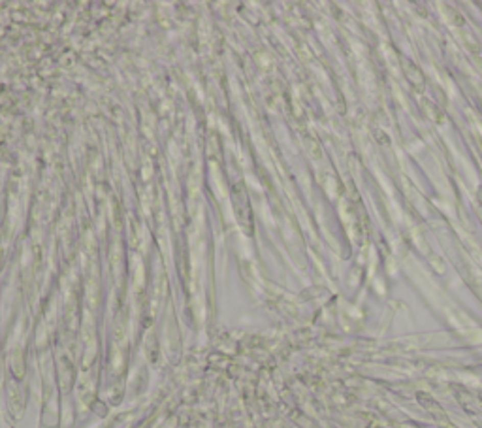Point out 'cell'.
<instances>
[{"mask_svg": "<svg viewBox=\"0 0 482 428\" xmlns=\"http://www.w3.org/2000/svg\"><path fill=\"white\" fill-rule=\"evenodd\" d=\"M478 200H480V204H482V187L478 189Z\"/></svg>", "mask_w": 482, "mask_h": 428, "instance_id": "7a4b0ae2", "label": "cell"}, {"mask_svg": "<svg viewBox=\"0 0 482 428\" xmlns=\"http://www.w3.org/2000/svg\"><path fill=\"white\" fill-rule=\"evenodd\" d=\"M405 74H407V78L411 79V83L415 85L416 89H420V85L424 87V78H422V74L418 72V68H416L411 60L405 62Z\"/></svg>", "mask_w": 482, "mask_h": 428, "instance_id": "6da1fadb", "label": "cell"}]
</instances>
